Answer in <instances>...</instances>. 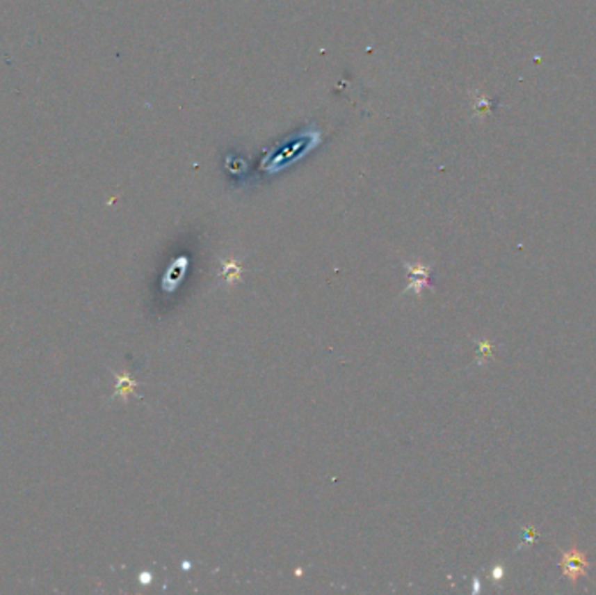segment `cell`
Returning <instances> with one entry per match:
<instances>
[{
    "mask_svg": "<svg viewBox=\"0 0 596 595\" xmlns=\"http://www.w3.org/2000/svg\"><path fill=\"white\" fill-rule=\"evenodd\" d=\"M403 266H405L406 273H408V278H410V283L408 287L403 290V295L413 294L415 297H420L424 288L430 287L429 283L430 266H427V264H422V262H403Z\"/></svg>",
    "mask_w": 596,
    "mask_h": 595,
    "instance_id": "cell-3",
    "label": "cell"
},
{
    "mask_svg": "<svg viewBox=\"0 0 596 595\" xmlns=\"http://www.w3.org/2000/svg\"><path fill=\"white\" fill-rule=\"evenodd\" d=\"M319 142H321V132H318V129H305L300 135H295L293 138L286 140L282 145H279L272 152V157H265L261 161V168L268 171V173L279 171L282 166H288L293 161L304 157L309 150L319 145Z\"/></svg>",
    "mask_w": 596,
    "mask_h": 595,
    "instance_id": "cell-1",
    "label": "cell"
},
{
    "mask_svg": "<svg viewBox=\"0 0 596 595\" xmlns=\"http://www.w3.org/2000/svg\"><path fill=\"white\" fill-rule=\"evenodd\" d=\"M560 567L561 573H563V576L567 578V580H570L572 583H577L579 578L588 573L589 560L584 552H581V550L574 546V548H570L568 552H561Z\"/></svg>",
    "mask_w": 596,
    "mask_h": 595,
    "instance_id": "cell-2",
    "label": "cell"
},
{
    "mask_svg": "<svg viewBox=\"0 0 596 595\" xmlns=\"http://www.w3.org/2000/svg\"><path fill=\"white\" fill-rule=\"evenodd\" d=\"M243 266L239 264V260L236 259V257H220V278H222V281L225 283L227 288H230L232 290L234 287H237V285L243 281Z\"/></svg>",
    "mask_w": 596,
    "mask_h": 595,
    "instance_id": "cell-4",
    "label": "cell"
},
{
    "mask_svg": "<svg viewBox=\"0 0 596 595\" xmlns=\"http://www.w3.org/2000/svg\"><path fill=\"white\" fill-rule=\"evenodd\" d=\"M136 381L131 379L127 374H120V376H117V391L115 395H119V397L127 398L131 393L134 391V388H136Z\"/></svg>",
    "mask_w": 596,
    "mask_h": 595,
    "instance_id": "cell-5",
    "label": "cell"
}]
</instances>
